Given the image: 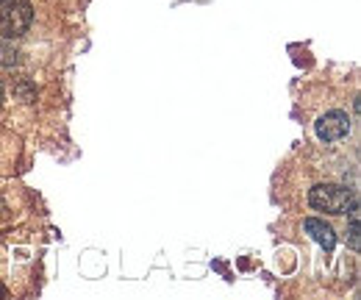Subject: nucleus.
Wrapping results in <instances>:
<instances>
[{
    "mask_svg": "<svg viewBox=\"0 0 361 300\" xmlns=\"http://www.w3.org/2000/svg\"><path fill=\"white\" fill-rule=\"evenodd\" d=\"M348 242L353 251L361 248V239H359V203L350 206V231H348Z\"/></svg>",
    "mask_w": 361,
    "mask_h": 300,
    "instance_id": "39448f33",
    "label": "nucleus"
},
{
    "mask_svg": "<svg viewBox=\"0 0 361 300\" xmlns=\"http://www.w3.org/2000/svg\"><path fill=\"white\" fill-rule=\"evenodd\" d=\"M0 103H3V81H0Z\"/></svg>",
    "mask_w": 361,
    "mask_h": 300,
    "instance_id": "0eeeda50",
    "label": "nucleus"
},
{
    "mask_svg": "<svg viewBox=\"0 0 361 300\" xmlns=\"http://www.w3.org/2000/svg\"><path fill=\"white\" fill-rule=\"evenodd\" d=\"M3 3H6V0H0V6H3Z\"/></svg>",
    "mask_w": 361,
    "mask_h": 300,
    "instance_id": "6e6552de",
    "label": "nucleus"
},
{
    "mask_svg": "<svg viewBox=\"0 0 361 300\" xmlns=\"http://www.w3.org/2000/svg\"><path fill=\"white\" fill-rule=\"evenodd\" d=\"M309 203L314 212H325V215H348L350 206L356 203L353 189L339 186V184H319L309 192Z\"/></svg>",
    "mask_w": 361,
    "mask_h": 300,
    "instance_id": "f257e3e1",
    "label": "nucleus"
},
{
    "mask_svg": "<svg viewBox=\"0 0 361 300\" xmlns=\"http://www.w3.org/2000/svg\"><path fill=\"white\" fill-rule=\"evenodd\" d=\"M17 47L8 42V40H0V64L3 67H14L17 64Z\"/></svg>",
    "mask_w": 361,
    "mask_h": 300,
    "instance_id": "423d86ee",
    "label": "nucleus"
},
{
    "mask_svg": "<svg viewBox=\"0 0 361 300\" xmlns=\"http://www.w3.org/2000/svg\"><path fill=\"white\" fill-rule=\"evenodd\" d=\"M31 20H34V11H31L28 3L6 0L3 8H0V34L6 40H17L31 28Z\"/></svg>",
    "mask_w": 361,
    "mask_h": 300,
    "instance_id": "f03ea898",
    "label": "nucleus"
},
{
    "mask_svg": "<svg viewBox=\"0 0 361 300\" xmlns=\"http://www.w3.org/2000/svg\"><path fill=\"white\" fill-rule=\"evenodd\" d=\"M314 131L322 142H336L350 133V120L345 112H325L314 123Z\"/></svg>",
    "mask_w": 361,
    "mask_h": 300,
    "instance_id": "7ed1b4c3",
    "label": "nucleus"
},
{
    "mask_svg": "<svg viewBox=\"0 0 361 300\" xmlns=\"http://www.w3.org/2000/svg\"><path fill=\"white\" fill-rule=\"evenodd\" d=\"M306 234L314 239L319 248H325V251H334V245H336V234H334V228L325 225V222L317 220V217H309V220H306Z\"/></svg>",
    "mask_w": 361,
    "mask_h": 300,
    "instance_id": "20e7f679",
    "label": "nucleus"
}]
</instances>
